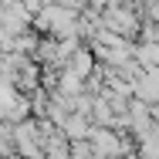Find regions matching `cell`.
Returning a JSON list of instances; mask_svg holds the SVG:
<instances>
[{
    "instance_id": "1",
    "label": "cell",
    "mask_w": 159,
    "mask_h": 159,
    "mask_svg": "<svg viewBox=\"0 0 159 159\" xmlns=\"http://www.w3.org/2000/svg\"><path fill=\"white\" fill-rule=\"evenodd\" d=\"M139 14L129 7V0H119V3H112V7H105L102 10V27H108V31L122 34V37H135L139 34Z\"/></svg>"
},
{
    "instance_id": "2",
    "label": "cell",
    "mask_w": 159,
    "mask_h": 159,
    "mask_svg": "<svg viewBox=\"0 0 159 159\" xmlns=\"http://www.w3.org/2000/svg\"><path fill=\"white\" fill-rule=\"evenodd\" d=\"M64 68H71L75 75H81V78H88L92 71H95V51L92 48H75L71 54H68V61H64Z\"/></svg>"
},
{
    "instance_id": "3",
    "label": "cell",
    "mask_w": 159,
    "mask_h": 159,
    "mask_svg": "<svg viewBox=\"0 0 159 159\" xmlns=\"http://www.w3.org/2000/svg\"><path fill=\"white\" fill-rule=\"evenodd\" d=\"M54 92L64 95V98L81 95V92H85V78H81V75H75L71 68H58V85H54Z\"/></svg>"
},
{
    "instance_id": "4",
    "label": "cell",
    "mask_w": 159,
    "mask_h": 159,
    "mask_svg": "<svg viewBox=\"0 0 159 159\" xmlns=\"http://www.w3.org/2000/svg\"><path fill=\"white\" fill-rule=\"evenodd\" d=\"M68 135V142L71 139H88V129H92V122H88V115H81V112H68L64 115V122L58 125Z\"/></svg>"
},
{
    "instance_id": "5",
    "label": "cell",
    "mask_w": 159,
    "mask_h": 159,
    "mask_svg": "<svg viewBox=\"0 0 159 159\" xmlns=\"http://www.w3.org/2000/svg\"><path fill=\"white\" fill-rule=\"evenodd\" d=\"M71 152H75V156H92V142H85V139H71Z\"/></svg>"
},
{
    "instance_id": "6",
    "label": "cell",
    "mask_w": 159,
    "mask_h": 159,
    "mask_svg": "<svg viewBox=\"0 0 159 159\" xmlns=\"http://www.w3.org/2000/svg\"><path fill=\"white\" fill-rule=\"evenodd\" d=\"M61 3H68V7H71V10H85V7H88V3H92V0H61Z\"/></svg>"
}]
</instances>
